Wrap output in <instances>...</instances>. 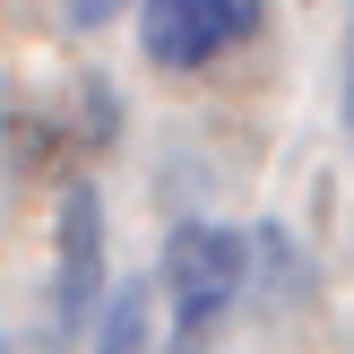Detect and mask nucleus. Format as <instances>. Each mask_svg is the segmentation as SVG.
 Masks as SVG:
<instances>
[{
    "mask_svg": "<svg viewBox=\"0 0 354 354\" xmlns=\"http://www.w3.org/2000/svg\"><path fill=\"white\" fill-rule=\"evenodd\" d=\"M251 259H259V242H242L234 225H207V216H199V225H173L165 268H156L173 328H199V337H216V320L242 303V286H251Z\"/></svg>",
    "mask_w": 354,
    "mask_h": 354,
    "instance_id": "nucleus-1",
    "label": "nucleus"
},
{
    "mask_svg": "<svg viewBox=\"0 0 354 354\" xmlns=\"http://www.w3.org/2000/svg\"><path fill=\"white\" fill-rule=\"evenodd\" d=\"M259 26H268V0H138V52L173 78L242 52Z\"/></svg>",
    "mask_w": 354,
    "mask_h": 354,
    "instance_id": "nucleus-2",
    "label": "nucleus"
},
{
    "mask_svg": "<svg viewBox=\"0 0 354 354\" xmlns=\"http://www.w3.org/2000/svg\"><path fill=\"white\" fill-rule=\"evenodd\" d=\"M104 199L95 182L61 190V216H52V328L61 337H86L104 320Z\"/></svg>",
    "mask_w": 354,
    "mask_h": 354,
    "instance_id": "nucleus-3",
    "label": "nucleus"
},
{
    "mask_svg": "<svg viewBox=\"0 0 354 354\" xmlns=\"http://www.w3.org/2000/svg\"><path fill=\"white\" fill-rule=\"evenodd\" d=\"M156 277H130V286H113V303H104V320H95V346L86 354H156L147 346V320H156Z\"/></svg>",
    "mask_w": 354,
    "mask_h": 354,
    "instance_id": "nucleus-4",
    "label": "nucleus"
},
{
    "mask_svg": "<svg viewBox=\"0 0 354 354\" xmlns=\"http://www.w3.org/2000/svg\"><path fill=\"white\" fill-rule=\"evenodd\" d=\"M259 268H268L277 277V303H303V294H311V277H303V259H294V242H286V225H259Z\"/></svg>",
    "mask_w": 354,
    "mask_h": 354,
    "instance_id": "nucleus-5",
    "label": "nucleus"
},
{
    "mask_svg": "<svg viewBox=\"0 0 354 354\" xmlns=\"http://www.w3.org/2000/svg\"><path fill=\"white\" fill-rule=\"evenodd\" d=\"M337 121L354 138V17H346V61H337Z\"/></svg>",
    "mask_w": 354,
    "mask_h": 354,
    "instance_id": "nucleus-6",
    "label": "nucleus"
},
{
    "mask_svg": "<svg viewBox=\"0 0 354 354\" xmlns=\"http://www.w3.org/2000/svg\"><path fill=\"white\" fill-rule=\"evenodd\" d=\"M69 17L78 26H104V17H121V0H69Z\"/></svg>",
    "mask_w": 354,
    "mask_h": 354,
    "instance_id": "nucleus-7",
    "label": "nucleus"
},
{
    "mask_svg": "<svg viewBox=\"0 0 354 354\" xmlns=\"http://www.w3.org/2000/svg\"><path fill=\"white\" fill-rule=\"evenodd\" d=\"M165 354H207V337H199V328H173V346Z\"/></svg>",
    "mask_w": 354,
    "mask_h": 354,
    "instance_id": "nucleus-8",
    "label": "nucleus"
},
{
    "mask_svg": "<svg viewBox=\"0 0 354 354\" xmlns=\"http://www.w3.org/2000/svg\"><path fill=\"white\" fill-rule=\"evenodd\" d=\"M0 354H17V346H9V337H0Z\"/></svg>",
    "mask_w": 354,
    "mask_h": 354,
    "instance_id": "nucleus-9",
    "label": "nucleus"
}]
</instances>
